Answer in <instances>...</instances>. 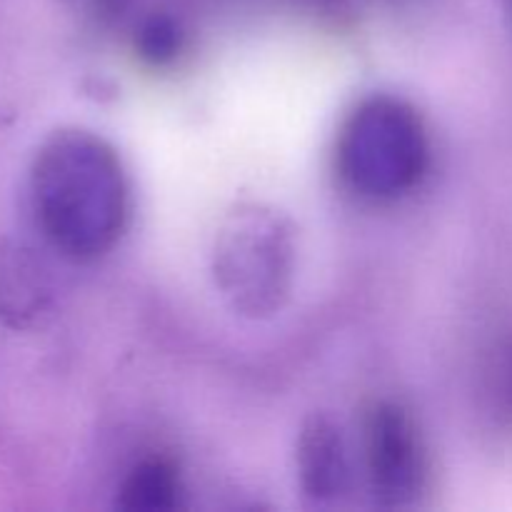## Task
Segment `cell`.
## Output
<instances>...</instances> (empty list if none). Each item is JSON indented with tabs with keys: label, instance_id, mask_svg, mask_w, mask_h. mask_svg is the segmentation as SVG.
Instances as JSON below:
<instances>
[{
	"label": "cell",
	"instance_id": "cell-1",
	"mask_svg": "<svg viewBox=\"0 0 512 512\" xmlns=\"http://www.w3.org/2000/svg\"><path fill=\"white\" fill-rule=\"evenodd\" d=\"M35 218L55 250L73 260L108 253L128 218V183L115 150L88 130H58L30 170Z\"/></svg>",
	"mask_w": 512,
	"mask_h": 512
},
{
	"label": "cell",
	"instance_id": "cell-4",
	"mask_svg": "<svg viewBox=\"0 0 512 512\" xmlns=\"http://www.w3.org/2000/svg\"><path fill=\"white\" fill-rule=\"evenodd\" d=\"M365 460L373 495L385 508L413 503L425 485V453L400 405L375 403L365 418Z\"/></svg>",
	"mask_w": 512,
	"mask_h": 512
},
{
	"label": "cell",
	"instance_id": "cell-8",
	"mask_svg": "<svg viewBox=\"0 0 512 512\" xmlns=\"http://www.w3.org/2000/svg\"><path fill=\"white\" fill-rule=\"evenodd\" d=\"M510 5H512V0H510Z\"/></svg>",
	"mask_w": 512,
	"mask_h": 512
},
{
	"label": "cell",
	"instance_id": "cell-2",
	"mask_svg": "<svg viewBox=\"0 0 512 512\" xmlns=\"http://www.w3.org/2000/svg\"><path fill=\"white\" fill-rule=\"evenodd\" d=\"M428 168V135L408 103L368 98L350 113L338 138V170L355 193L393 200L410 193Z\"/></svg>",
	"mask_w": 512,
	"mask_h": 512
},
{
	"label": "cell",
	"instance_id": "cell-6",
	"mask_svg": "<svg viewBox=\"0 0 512 512\" xmlns=\"http://www.w3.org/2000/svg\"><path fill=\"white\" fill-rule=\"evenodd\" d=\"M120 508L128 512H168L180 505V480L163 458L143 460L120 490Z\"/></svg>",
	"mask_w": 512,
	"mask_h": 512
},
{
	"label": "cell",
	"instance_id": "cell-5",
	"mask_svg": "<svg viewBox=\"0 0 512 512\" xmlns=\"http://www.w3.org/2000/svg\"><path fill=\"white\" fill-rule=\"evenodd\" d=\"M300 478L315 503H333L348 490L350 468L343 435L328 418H313L300 435Z\"/></svg>",
	"mask_w": 512,
	"mask_h": 512
},
{
	"label": "cell",
	"instance_id": "cell-3",
	"mask_svg": "<svg viewBox=\"0 0 512 512\" xmlns=\"http://www.w3.org/2000/svg\"><path fill=\"white\" fill-rule=\"evenodd\" d=\"M290 255L280 218L258 208L240 210L215 248V278L240 313L268 315L288 293Z\"/></svg>",
	"mask_w": 512,
	"mask_h": 512
},
{
	"label": "cell",
	"instance_id": "cell-7",
	"mask_svg": "<svg viewBox=\"0 0 512 512\" xmlns=\"http://www.w3.org/2000/svg\"><path fill=\"white\" fill-rule=\"evenodd\" d=\"M138 55L150 65H168L183 50V33L170 18H150L135 40Z\"/></svg>",
	"mask_w": 512,
	"mask_h": 512
}]
</instances>
